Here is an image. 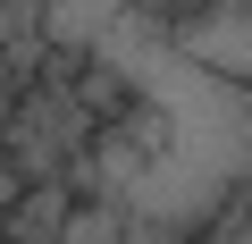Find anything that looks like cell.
<instances>
[{"label": "cell", "mask_w": 252, "mask_h": 244, "mask_svg": "<svg viewBox=\"0 0 252 244\" xmlns=\"http://www.w3.org/2000/svg\"><path fill=\"white\" fill-rule=\"evenodd\" d=\"M42 17V0H0V59H9V42H26Z\"/></svg>", "instance_id": "277c9868"}, {"label": "cell", "mask_w": 252, "mask_h": 244, "mask_svg": "<svg viewBox=\"0 0 252 244\" xmlns=\"http://www.w3.org/2000/svg\"><path fill=\"white\" fill-rule=\"evenodd\" d=\"M9 109H17V76H9V59H0V127H9Z\"/></svg>", "instance_id": "5b68a950"}, {"label": "cell", "mask_w": 252, "mask_h": 244, "mask_svg": "<svg viewBox=\"0 0 252 244\" xmlns=\"http://www.w3.org/2000/svg\"><path fill=\"white\" fill-rule=\"evenodd\" d=\"M227 236H235V244H252V202H244V219H235V227H227Z\"/></svg>", "instance_id": "8992f818"}, {"label": "cell", "mask_w": 252, "mask_h": 244, "mask_svg": "<svg viewBox=\"0 0 252 244\" xmlns=\"http://www.w3.org/2000/svg\"><path fill=\"white\" fill-rule=\"evenodd\" d=\"M101 68H118L143 93V109H152L143 152L135 143H109L101 152L109 202L126 219H143V227H168V236L210 227L227 210V194L252 185V93L185 68L152 17H126L101 42Z\"/></svg>", "instance_id": "6da1fadb"}, {"label": "cell", "mask_w": 252, "mask_h": 244, "mask_svg": "<svg viewBox=\"0 0 252 244\" xmlns=\"http://www.w3.org/2000/svg\"><path fill=\"white\" fill-rule=\"evenodd\" d=\"M160 34H168V51H177L185 68L252 93V0H202V9L168 17Z\"/></svg>", "instance_id": "7a4b0ae2"}, {"label": "cell", "mask_w": 252, "mask_h": 244, "mask_svg": "<svg viewBox=\"0 0 252 244\" xmlns=\"http://www.w3.org/2000/svg\"><path fill=\"white\" fill-rule=\"evenodd\" d=\"M126 17H168V0H42V17H34V34L51 42V51H101Z\"/></svg>", "instance_id": "3957f363"}]
</instances>
